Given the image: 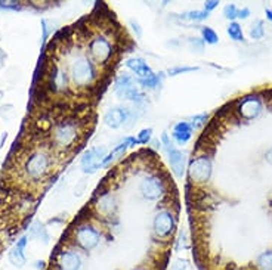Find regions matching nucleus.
<instances>
[{
    "label": "nucleus",
    "mask_w": 272,
    "mask_h": 270,
    "mask_svg": "<svg viewBox=\"0 0 272 270\" xmlns=\"http://www.w3.org/2000/svg\"><path fill=\"white\" fill-rule=\"evenodd\" d=\"M19 174L24 182L30 185H40L46 182L53 171V149L52 146H33L28 148L18 158Z\"/></svg>",
    "instance_id": "f257e3e1"
},
{
    "label": "nucleus",
    "mask_w": 272,
    "mask_h": 270,
    "mask_svg": "<svg viewBox=\"0 0 272 270\" xmlns=\"http://www.w3.org/2000/svg\"><path fill=\"white\" fill-rule=\"evenodd\" d=\"M44 58V56H43ZM47 59V58H46ZM50 61V59H49ZM53 62V61H52ZM56 64V62H55ZM59 65V64H58ZM61 67V65H59ZM67 76L70 83L76 87V89H84V87H89L93 84V81L96 80L98 74H96V68H95V64L93 61L83 52H77L74 53L70 59H68V64L67 67H61Z\"/></svg>",
    "instance_id": "f03ea898"
},
{
    "label": "nucleus",
    "mask_w": 272,
    "mask_h": 270,
    "mask_svg": "<svg viewBox=\"0 0 272 270\" xmlns=\"http://www.w3.org/2000/svg\"><path fill=\"white\" fill-rule=\"evenodd\" d=\"M80 123L74 118H62L52 123L49 130V142L53 151L65 152L71 149L80 137Z\"/></svg>",
    "instance_id": "7ed1b4c3"
},
{
    "label": "nucleus",
    "mask_w": 272,
    "mask_h": 270,
    "mask_svg": "<svg viewBox=\"0 0 272 270\" xmlns=\"http://www.w3.org/2000/svg\"><path fill=\"white\" fill-rule=\"evenodd\" d=\"M87 50H89L90 58L99 65L107 64L113 58V53H114V47H113L111 41L101 34L92 37V40L87 44Z\"/></svg>",
    "instance_id": "20e7f679"
},
{
    "label": "nucleus",
    "mask_w": 272,
    "mask_h": 270,
    "mask_svg": "<svg viewBox=\"0 0 272 270\" xmlns=\"http://www.w3.org/2000/svg\"><path fill=\"white\" fill-rule=\"evenodd\" d=\"M212 161L207 155H200L190 162L188 177L193 183H207L212 177Z\"/></svg>",
    "instance_id": "39448f33"
},
{
    "label": "nucleus",
    "mask_w": 272,
    "mask_h": 270,
    "mask_svg": "<svg viewBox=\"0 0 272 270\" xmlns=\"http://www.w3.org/2000/svg\"><path fill=\"white\" fill-rule=\"evenodd\" d=\"M74 241L81 250H84L86 253L95 250L101 241V233L96 231V228H93L89 223H83L76 228L74 231Z\"/></svg>",
    "instance_id": "423d86ee"
},
{
    "label": "nucleus",
    "mask_w": 272,
    "mask_h": 270,
    "mask_svg": "<svg viewBox=\"0 0 272 270\" xmlns=\"http://www.w3.org/2000/svg\"><path fill=\"white\" fill-rule=\"evenodd\" d=\"M235 113L241 120H255L262 113V99L258 95H247L237 101Z\"/></svg>",
    "instance_id": "0eeeda50"
},
{
    "label": "nucleus",
    "mask_w": 272,
    "mask_h": 270,
    "mask_svg": "<svg viewBox=\"0 0 272 270\" xmlns=\"http://www.w3.org/2000/svg\"><path fill=\"white\" fill-rule=\"evenodd\" d=\"M107 156V149L105 148H90L87 149L81 159H80V167L83 170L84 174H93L96 170H99L102 167V162Z\"/></svg>",
    "instance_id": "6e6552de"
},
{
    "label": "nucleus",
    "mask_w": 272,
    "mask_h": 270,
    "mask_svg": "<svg viewBox=\"0 0 272 270\" xmlns=\"http://www.w3.org/2000/svg\"><path fill=\"white\" fill-rule=\"evenodd\" d=\"M52 263H55L56 270H80L81 257L74 250H56L55 257L52 256Z\"/></svg>",
    "instance_id": "1a4fd4ad"
},
{
    "label": "nucleus",
    "mask_w": 272,
    "mask_h": 270,
    "mask_svg": "<svg viewBox=\"0 0 272 270\" xmlns=\"http://www.w3.org/2000/svg\"><path fill=\"white\" fill-rule=\"evenodd\" d=\"M153 228L154 233L158 238H167L170 236L175 228H176V222H175V216L172 214V211L169 210H160L154 217L153 222Z\"/></svg>",
    "instance_id": "9d476101"
},
{
    "label": "nucleus",
    "mask_w": 272,
    "mask_h": 270,
    "mask_svg": "<svg viewBox=\"0 0 272 270\" xmlns=\"http://www.w3.org/2000/svg\"><path fill=\"white\" fill-rule=\"evenodd\" d=\"M139 191L142 193V196L148 201H157L163 196L164 193V183L161 182L160 177L157 176H150V177H145L142 182H141V186H139Z\"/></svg>",
    "instance_id": "9b49d317"
},
{
    "label": "nucleus",
    "mask_w": 272,
    "mask_h": 270,
    "mask_svg": "<svg viewBox=\"0 0 272 270\" xmlns=\"http://www.w3.org/2000/svg\"><path fill=\"white\" fill-rule=\"evenodd\" d=\"M132 111L126 107H113L104 114V123L110 129H120L123 124L130 121Z\"/></svg>",
    "instance_id": "f8f14e48"
},
{
    "label": "nucleus",
    "mask_w": 272,
    "mask_h": 270,
    "mask_svg": "<svg viewBox=\"0 0 272 270\" xmlns=\"http://www.w3.org/2000/svg\"><path fill=\"white\" fill-rule=\"evenodd\" d=\"M167 155H169V162H170V167H172V173L181 179L184 177V171H185V155L182 151H179L178 148L172 146L170 149H167Z\"/></svg>",
    "instance_id": "ddd939ff"
},
{
    "label": "nucleus",
    "mask_w": 272,
    "mask_h": 270,
    "mask_svg": "<svg viewBox=\"0 0 272 270\" xmlns=\"http://www.w3.org/2000/svg\"><path fill=\"white\" fill-rule=\"evenodd\" d=\"M27 241H28V236L19 238V241H18V242L13 245V248L9 251V262H10L15 268H18V269H21V268L25 265L24 250H25V247H27Z\"/></svg>",
    "instance_id": "4468645a"
},
{
    "label": "nucleus",
    "mask_w": 272,
    "mask_h": 270,
    "mask_svg": "<svg viewBox=\"0 0 272 270\" xmlns=\"http://www.w3.org/2000/svg\"><path fill=\"white\" fill-rule=\"evenodd\" d=\"M124 65H126L135 76H138V80L150 77V76L153 74L151 67H150L142 58H129V59L124 62Z\"/></svg>",
    "instance_id": "2eb2a0df"
},
{
    "label": "nucleus",
    "mask_w": 272,
    "mask_h": 270,
    "mask_svg": "<svg viewBox=\"0 0 272 270\" xmlns=\"http://www.w3.org/2000/svg\"><path fill=\"white\" fill-rule=\"evenodd\" d=\"M193 130H194V129L191 127L190 123H187V121H179V123H176L175 127H173L172 137L176 140V143H179V145H187V143L191 140V137H193Z\"/></svg>",
    "instance_id": "dca6fc26"
},
{
    "label": "nucleus",
    "mask_w": 272,
    "mask_h": 270,
    "mask_svg": "<svg viewBox=\"0 0 272 270\" xmlns=\"http://www.w3.org/2000/svg\"><path fill=\"white\" fill-rule=\"evenodd\" d=\"M181 21H188V22H201L204 19L209 18V12L206 10H188V12H184L182 15L178 16Z\"/></svg>",
    "instance_id": "f3484780"
},
{
    "label": "nucleus",
    "mask_w": 272,
    "mask_h": 270,
    "mask_svg": "<svg viewBox=\"0 0 272 270\" xmlns=\"http://www.w3.org/2000/svg\"><path fill=\"white\" fill-rule=\"evenodd\" d=\"M163 73H157V74H151L150 77L147 78H141V80H138V84H141L142 87H145V89H157L160 84H161V81H163Z\"/></svg>",
    "instance_id": "a211bd4d"
},
{
    "label": "nucleus",
    "mask_w": 272,
    "mask_h": 270,
    "mask_svg": "<svg viewBox=\"0 0 272 270\" xmlns=\"http://www.w3.org/2000/svg\"><path fill=\"white\" fill-rule=\"evenodd\" d=\"M30 238H34V239H41L44 244L49 242V235L44 229V226L40 223V222H34L31 226H30Z\"/></svg>",
    "instance_id": "6ab92c4d"
},
{
    "label": "nucleus",
    "mask_w": 272,
    "mask_h": 270,
    "mask_svg": "<svg viewBox=\"0 0 272 270\" xmlns=\"http://www.w3.org/2000/svg\"><path fill=\"white\" fill-rule=\"evenodd\" d=\"M256 269L272 270V250L264 251V253L256 259Z\"/></svg>",
    "instance_id": "aec40b11"
},
{
    "label": "nucleus",
    "mask_w": 272,
    "mask_h": 270,
    "mask_svg": "<svg viewBox=\"0 0 272 270\" xmlns=\"http://www.w3.org/2000/svg\"><path fill=\"white\" fill-rule=\"evenodd\" d=\"M265 36V24L264 21L261 19H256L253 24H252V28H250V37L253 40H261L264 39Z\"/></svg>",
    "instance_id": "412c9836"
},
{
    "label": "nucleus",
    "mask_w": 272,
    "mask_h": 270,
    "mask_svg": "<svg viewBox=\"0 0 272 270\" xmlns=\"http://www.w3.org/2000/svg\"><path fill=\"white\" fill-rule=\"evenodd\" d=\"M227 33L234 41H244V33L238 22H231L227 28Z\"/></svg>",
    "instance_id": "4be33fe9"
},
{
    "label": "nucleus",
    "mask_w": 272,
    "mask_h": 270,
    "mask_svg": "<svg viewBox=\"0 0 272 270\" xmlns=\"http://www.w3.org/2000/svg\"><path fill=\"white\" fill-rule=\"evenodd\" d=\"M201 31V37H203V41L207 43V44H216L219 41V36L216 34V31L210 27H201L200 28Z\"/></svg>",
    "instance_id": "5701e85b"
},
{
    "label": "nucleus",
    "mask_w": 272,
    "mask_h": 270,
    "mask_svg": "<svg viewBox=\"0 0 272 270\" xmlns=\"http://www.w3.org/2000/svg\"><path fill=\"white\" fill-rule=\"evenodd\" d=\"M200 67H188V65H176V67H172L167 70V74L170 77H176V76H181L184 73H195L198 71Z\"/></svg>",
    "instance_id": "b1692460"
},
{
    "label": "nucleus",
    "mask_w": 272,
    "mask_h": 270,
    "mask_svg": "<svg viewBox=\"0 0 272 270\" xmlns=\"http://www.w3.org/2000/svg\"><path fill=\"white\" fill-rule=\"evenodd\" d=\"M135 81H133V78L130 77L129 74H121V76H118L116 78V83H114V92L117 90H120V89H124V87H127V86H130V84H133Z\"/></svg>",
    "instance_id": "393cba45"
},
{
    "label": "nucleus",
    "mask_w": 272,
    "mask_h": 270,
    "mask_svg": "<svg viewBox=\"0 0 272 270\" xmlns=\"http://www.w3.org/2000/svg\"><path fill=\"white\" fill-rule=\"evenodd\" d=\"M153 139V129H144L138 133L136 136V142L139 145H148Z\"/></svg>",
    "instance_id": "a878e982"
},
{
    "label": "nucleus",
    "mask_w": 272,
    "mask_h": 270,
    "mask_svg": "<svg viewBox=\"0 0 272 270\" xmlns=\"http://www.w3.org/2000/svg\"><path fill=\"white\" fill-rule=\"evenodd\" d=\"M207 120H209V114L207 113H203V114H197V116L191 117V127L193 129H200V127H203L206 123H207Z\"/></svg>",
    "instance_id": "bb28decb"
},
{
    "label": "nucleus",
    "mask_w": 272,
    "mask_h": 270,
    "mask_svg": "<svg viewBox=\"0 0 272 270\" xmlns=\"http://www.w3.org/2000/svg\"><path fill=\"white\" fill-rule=\"evenodd\" d=\"M224 16L230 21H234L235 18H238V7L234 3H228L224 7Z\"/></svg>",
    "instance_id": "cd10ccee"
},
{
    "label": "nucleus",
    "mask_w": 272,
    "mask_h": 270,
    "mask_svg": "<svg viewBox=\"0 0 272 270\" xmlns=\"http://www.w3.org/2000/svg\"><path fill=\"white\" fill-rule=\"evenodd\" d=\"M190 47H191V50H193V52H198V53H201V52L204 50V41H203V39L191 37V39H190Z\"/></svg>",
    "instance_id": "c85d7f7f"
},
{
    "label": "nucleus",
    "mask_w": 272,
    "mask_h": 270,
    "mask_svg": "<svg viewBox=\"0 0 272 270\" xmlns=\"http://www.w3.org/2000/svg\"><path fill=\"white\" fill-rule=\"evenodd\" d=\"M0 7L1 9H12V10H19L22 6L18 1H0Z\"/></svg>",
    "instance_id": "c756f323"
},
{
    "label": "nucleus",
    "mask_w": 272,
    "mask_h": 270,
    "mask_svg": "<svg viewBox=\"0 0 272 270\" xmlns=\"http://www.w3.org/2000/svg\"><path fill=\"white\" fill-rule=\"evenodd\" d=\"M188 269V262L184 260V259H178L175 260V263L172 265L170 270H187Z\"/></svg>",
    "instance_id": "7c9ffc66"
},
{
    "label": "nucleus",
    "mask_w": 272,
    "mask_h": 270,
    "mask_svg": "<svg viewBox=\"0 0 272 270\" xmlns=\"http://www.w3.org/2000/svg\"><path fill=\"white\" fill-rule=\"evenodd\" d=\"M129 24H130L132 30L135 31L136 37H138V39H141V37H142V28H141L139 22H138V21H135V19H130V21H129Z\"/></svg>",
    "instance_id": "2f4dec72"
},
{
    "label": "nucleus",
    "mask_w": 272,
    "mask_h": 270,
    "mask_svg": "<svg viewBox=\"0 0 272 270\" xmlns=\"http://www.w3.org/2000/svg\"><path fill=\"white\" fill-rule=\"evenodd\" d=\"M218 6H219V1L218 0H207V1H204V10L209 12V13L212 10H215Z\"/></svg>",
    "instance_id": "473e14b6"
},
{
    "label": "nucleus",
    "mask_w": 272,
    "mask_h": 270,
    "mask_svg": "<svg viewBox=\"0 0 272 270\" xmlns=\"http://www.w3.org/2000/svg\"><path fill=\"white\" fill-rule=\"evenodd\" d=\"M160 142H161V145L166 148V151H167V149H170V148L173 146V143H172V140H170V137H169V135H167L166 132L161 135V140H160Z\"/></svg>",
    "instance_id": "72a5a7b5"
},
{
    "label": "nucleus",
    "mask_w": 272,
    "mask_h": 270,
    "mask_svg": "<svg viewBox=\"0 0 272 270\" xmlns=\"http://www.w3.org/2000/svg\"><path fill=\"white\" fill-rule=\"evenodd\" d=\"M250 16V9L244 7V9H238V18L240 19H247Z\"/></svg>",
    "instance_id": "f704fd0d"
},
{
    "label": "nucleus",
    "mask_w": 272,
    "mask_h": 270,
    "mask_svg": "<svg viewBox=\"0 0 272 270\" xmlns=\"http://www.w3.org/2000/svg\"><path fill=\"white\" fill-rule=\"evenodd\" d=\"M265 159H267V161H268V162L272 165V148L268 151V152H267V154H265Z\"/></svg>",
    "instance_id": "c9c22d12"
},
{
    "label": "nucleus",
    "mask_w": 272,
    "mask_h": 270,
    "mask_svg": "<svg viewBox=\"0 0 272 270\" xmlns=\"http://www.w3.org/2000/svg\"><path fill=\"white\" fill-rule=\"evenodd\" d=\"M265 15H267V19H270V21L272 22V9L271 7L265 9Z\"/></svg>",
    "instance_id": "e433bc0d"
},
{
    "label": "nucleus",
    "mask_w": 272,
    "mask_h": 270,
    "mask_svg": "<svg viewBox=\"0 0 272 270\" xmlns=\"http://www.w3.org/2000/svg\"><path fill=\"white\" fill-rule=\"evenodd\" d=\"M36 268L40 270L44 269V262H40V260H37V262H36Z\"/></svg>",
    "instance_id": "4c0bfd02"
},
{
    "label": "nucleus",
    "mask_w": 272,
    "mask_h": 270,
    "mask_svg": "<svg viewBox=\"0 0 272 270\" xmlns=\"http://www.w3.org/2000/svg\"><path fill=\"white\" fill-rule=\"evenodd\" d=\"M136 270H144V269H136Z\"/></svg>",
    "instance_id": "58836bf2"
}]
</instances>
